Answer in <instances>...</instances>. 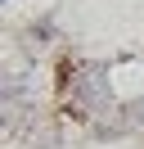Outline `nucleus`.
I'll use <instances>...</instances> for the list:
<instances>
[{
	"label": "nucleus",
	"mask_w": 144,
	"mask_h": 149,
	"mask_svg": "<svg viewBox=\"0 0 144 149\" xmlns=\"http://www.w3.org/2000/svg\"><path fill=\"white\" fill-rule=\"evenodd\" d=\"M23 149H63V140H59L54 127H32V136L23 140Z\"/></svg>",
	"instance_id": "obj_3"
},
{
	"label": "nucleus",
	"mask_w": 144,
	"mask_h": 149,
	"mask_svg": "<svg viewBox=\"0 0 144 149\" xmlns=\"http://www.w3.org/2000/svg\"><path fill=\"white\" fill-rule=\"evenodd\" d=\"M50 36H54V23L41 18V23H32V27L23 32V45H27V50H45V45H50Z\"/></svg>",
	"instance_id": "obj_2"
},
{
	"label": "nucleus",
	"mask_w": 144,
	"mask_h": 149,
	"mask_svg": "<svg viewBox=\"0 0 144 149\" xmlns=\"http://www.w3.org/2000/svg\"><path fill=\"white\" fill-rule=\"evenodd\" d=\"M108 68L104 63H68L63 68V109L77 118H99L108 113Z\"/></svg>",
	"instance_id": "obj_1"
}]
</instances>
